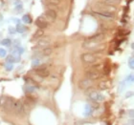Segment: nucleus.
Wrapping results in <instances>:
<instances>
[{
  "mask_svg": "<svg viewBox=\"0 0 134 125\" xmlns=\"http://www.w3.org/2000/svg\"><path fill=\"white\" fill-rule=\"evenodd\" d=\"M96 14H98L100 16L104 17V18H113V14L111 13H109L108 11H95Z\"/></svg>",
  "mask_w": 134,
  "mask_h": 125,
  "instance_id": "f8f14e48",
  "label": "nucleus"
},
{
  "mask_svg": "<svg viewBox=\"0 0 134 125\" xmlns=\"http://www.w3.org/2000/svg\"><path fill=\"white\" fill-rule=\"evenodd\" d=\"M132 96H134V92H126L125 97H126V98H129V97H131Z\"/></svg>",
  "mask_w": 134,
  "mask_h": 125,
  "instance_id": "b1692460",
  "label": "nucleus"
},
{
  "mask_svg": "<svg viewBox=\"0 0 134 125\" xmlns=\"http://www.w3.org/2000/svg\"><path fill=\"white\" fill-rule=\"evenodd\" d=\"M129 67L131 70H134V57H130L129 59Z\"/></svg>",
  "mask_w": 134,
  "mask_h": 125,
  "instance_id": "412c9836",
  "label": "nucleus"
},
{
  "mask_svg": "<svg viewBox=\"0 0 134 125\" xmlns=\"http://www.w3.org/2000/svg\"><path fill=\"white\" fill-rule=\"evenodd\" d=\"M105 5H108V6H113L115 5V4H117V3H119V1L118 0H105Z\"/></svg>",
  "mask_w": 134,
  "mask_h": 125,
  "instance_id": "aec40b11",
  "label": "nucleus"
},
{
  "mask_svg": "<svg viewBox=\"0 0 134 125\" xmlns=\"http://www.w3.org/2000/svg\"><path fill=\"white\" fill-rule=\"evenodd\" d=\"M36 75H39L40 78H47V76H49V75H50V72H49V70L46 69V67L45 66H40L38 67L37 69H36Z\"/></svg>",
  "mask_w": 134,
  "mask_h": 125,
  "instance_id": "6e6552de",
  "label": "nucleus"
},
{
  "mask_svg": "<svg viewBox=\"0 0 134 125\" xmlns=\"http://www.w3.org/2000/svg\"><path fill=\"white\" fill-rule=\"evenodd\" d=\"M99 88L100 90H105L108 88V82H106V81H102L100 84H99Z\"/></svg>",
  "mask_w": 134,
  "mask_h": 125,
  "instance_id": "2eb2a0df",
  "label": "nucleus"
},
{
  "mask_svg": "<svg viewBox=\"0 0 134 125\" xmlns=\"http://www.w3.org/2000/svg\"><path fill=\"white\" fill-rule=\"evenodd\" d=\"M81 58L84 63L91 64V63H94V62L96 61L97 57L91 53H82V55H81Z\"/></svg>",
  "mask_w": 134,
  "mask_h": 125,
  "instance_id": "7ed1b4c3",
  "label": "nucleus"
},
{
  "mask_svg": "<svg viewBox=\"0 0 134 125\" xmlns=\"http://www.w3.org/2000/svg\"><path fill=\"white\" fill-rule=\"evenodd\" d=\"M93 86V80L89 79V78H83V79H81L80 82H79V87H80V89L81 90H86V89H89L90 87Z\"/></svg>",
  "mask_w": 134,
  "mask_h": 125,
  "instance_id": "423d86ee",
  "label": "nucleus"
},
{
  "mask_svg": "<svg viewBox=\"0 0 134 125\" xmlns=\"http://www.w3.org/2000/svg\"><path fill=\"white\" fill-rule=\"evenodd\" d=\"M13 103L14 100L11 97H2L0 98V107H2L6 112L13 111Z\"/></svg>",
  "mask_w": 134,
  "mask_h": 125,
  "instance_id": "f257e3e1",
  "label": "nucleus"
},
{
  "mask_svg": "<svg viewBox=\"0 0 134 125\" xmlns=\"http://www.w3.org/2000/svg\"><path fill=\"white\" fill-rule=\"evenodd\" d=\"M36 25L37 26L39 29L43 30V29H46L48 27V21L45 19L43 16H40V17H38V18L36 19Z\"/></svg>",
  "mask_w": 134,
  "mask_h": 125,
  "instance_id": "9d476101",
  "label": "nucleus"
},
{
  "mask_svg": "<svg viewBox=\"0 0 134 125\" xmlns=\"http://www.w3.org/2000/svg\"><path fill=\"white\" fill-rule=\"evenodd\" d=\"M51 43V37L50 36H42L41 38L39 39L36 45V48H46L48 45Z\"/></svg>",
  "mask_w": 134,
  "mask_h": 125,
  "instance_id": "39448f33",
  "label": "nucleus"
},
{
  "mask_svg": "<svg viewBox=\"0 0 134 125\" xmlns=\"http://www.w3.org/2000/svg\"><path fill=\"white\" fill-rule=\"evenodd\" d=\"M89 98L93 101H96V102H99V101H103L104 99L103 96L100 93L97 92V91H92L91 93H89Z\"/></svg>",
  "mask_w": 134,
  "mask_h": 125,
  "instance_id": "0eeeda50",
  "label": "nucleus"
},
{
  "mask_svg": "<svg viewBox=\"0 0 134 125\" xmlns=\"http://www.w3.org/2000/svg\"><path fill=\"white\" fill-rule=\"evenodd\" d=\"M6 60H7L8 63H11V64L14 62V57H13V56H8V57L6 58Z\"/></svg>",
  "mask_w": 134,
  "mask_h": 125,
  "instance_id": "5701e85b",
  "label": "nucleus"
},
{
  "mask_svg": "<svg viewBox=\"0 0 134 125\" xmlns=\"http://www.w3.org/2000/svg\"><path fill=\"white\" fill-rule=\"evenodd\" d=\"M22 20H23V22H25V23H27V24H29V23L32 22V17L30 16L29 14H25V15H23Z\"/></svg>",
  "mask_w": 134,
  "mask_h": 125,
  "instance_id": "f3484780",
  "label": "nucleus"
},
{
  "mask_svg": "<svg viewBox=\"0 0 134 125\" xmlns=\"http://www.w3.org/2000/svg\"><path fill=\"white\" fill-rule=\"evenodd\" d=\"M52 53H53V49L51 47H46L44 49H42L41 51V55L44 56H49Z\"/></svg>",
  "mask_w": 134,
  "mask_h": 125,
  "instance_id": "ddd939ff",
  "label": "nucleus"
},
{
  "mask_svg": "<svg viewBox=\"0 0 134 125\" xmlns=\"http://www.w3.org/2000/svg\"><path fill=\"white\" fill-rule=\"evenodd\" d=\"M43 34H44V32H43V30H41V29H38L37 31L35 33V34H34V39H38V38H41L42 36H43Z\"/></svg>",
  "mask_w": 134,
  "mask_h": 125,
  "instance_id": "4468645a",
  "label": "nucleus"
},
{
  "mask_svg": "<svg viewBox=\"0 0 134 125\" xmlns=\"http://www.w3.org/2000/svg\"><path fill=\"white\" fill-rule=\"evenodd\" d=\"M131 48H132V49H133V50H134V42H133V43H132V44H131Z\"/></svg>",
  "mask_w": 134,
  "mask_h": 125,
  "instance_id": "cd10ccee",
  "label": "nucleus"
},
{
  "mask_svg": "<svg viewBox=\"0 0 134 125\" xmlns=\"http://www.w3.org/2000/svg\"><path fill=\"white\" fill-rule=\"evenodd\" d=\"M27 31V28H26L25 26H23V25H20V24H18L16 27V32H18V33H24V32Z\"/></svg>",
  "mask_w": 134,
  "mask_h": 125,
  "instance_id": "dca6fc26",
  "label": "nucleus"
},
{
  "mask_svg": "<svg viewBox=\"0 0 134 125\" xmlns=\"http://www.w3.org/2000/svg\"><path fill=\"white\" fill-rule=\"evenodd\" d=\"M1 44H2L3 46H7V47H9V46H11V44H12L11 39H9V38L3 39L2 41H1Z\"/></svg>",
  "mask_w": 134,
  "mask_h": 125,
  "instance_id": "a211bd4d",
  "label": "nucleus"
},
{
  "mask_svg": "<svg viewBox=\"0 0 134 125\" xmlns=\"http://www.w3.org/2000/svg\"><path fill=\"white\" fill-rule=\"evenodd\" d=\"M42 16L44 17L47 21H55V19L57 18V11L54 9L49 8Z\"/></svg>",
  "mask_w": 134,
  "mask_h": 125,
  "instance_id": "20e7f679",
  "label": "nucleus"
},
{
  "mask_svg": "<svg viewBox=\"0 0 134 125\" xmlns=\"http://www.w3.org/2000/svg\"><path fill=\"white\" fill-rule=\"evenodd\" d=\"M6 70H8V71H11L12 69H13V65H12L11 63H7V65L5 66Z\"/></svg>",
  "mask_w": 134,
  "mask_h": 125,
  "instance_id": "393cba45",
  "label": "nucleus"
},
{
  "mask_svg": "<svg viewBox=\"0 0 134 125\" xmlns=\"http://www.w3.org/2000/svg\"><path fill=\"white\" fill-rule=\"evenodd\" d=\"M86 76L87 78H89L91 80H96V79L100 78V74L98 70H90L86 73Z\"/></svg>",
  "mask_w": 134,
  "mask_h": 125,
  "instance_id": "1a4fd4ad",
  "label": "nucleus"
},
{
  "mask_svg": "<svg viewBox=\"0 0 134 125\" xmlns=\"http://www.w3.org/2000/svg\"><path fill=\"white\" fill-rule=\"evenodd\" d=\"M6 55H7V52H6L5 49L0 48V56H1V57H5Z\"/></svg>",
  "mask_w": 134,
  "mask_h": 125,
  "instance_id": "4be33fe9",
  "label": "nucleus"
},
{
  "mask_svg": "<svg viewBox=\"0 0 134 125\" xmlns=\"http://www.w3.org/2000/svg\"><path fill=\"white\" fill-rule=\"evenodd\" d=\"M46 2L48 4H50V5H53V6H58L60 3V0H46Z\"/></svg>",
  "mask_w": 134,
  "mask_h": 125,
  "instance_id": "6ab92c4d",
  "label": "nucleus"
},
{
  "mask_svg": "<svg viewBox=\"0 0 134 125\" xmlns=\"http://www.w3.org/2000/svg\"><path fill=\"white\" fill-rule=\"evenodd\" d=\"M129 115L130 117H134V110H129Z\"/></svg>",
  "mask_w": 134,
  "mask_h": 125,
  "instance_id": "bb28decb",
  "label": "nucleus"
},
{
  "mask_svg": "<svg viewBox=\"0 0 134 125\" xmlns=\"http://www.w3.org/2000/svg\"><path fill=\"white\" fill-rule=\"evenodd\" d=\"M13 111L16 115L22 116V115H24L26 113L25 105L20 100H15V101L14 100V103H13Z\"/></svg>",
  "mask_w": 134,
  "mask_h": 125,
  "instance_id": "f03ea898",
  "label": "nucleus"
},
{
  "mask_svg": "<svg viewBox=\"0 0 134 125\" xmlns=\"http://www.w3.org/2000/svg\"><path fill=\"white\" fill-rule=\"evenodd\" d=\"M103 33H97L95 35L91 36L88 38V41L90 42H95V43H100V40H103Z\"/></svg>",
  "mask_w": 134,
  "mask_h": 125,
  "instance_id": "9b49d317",
  "label": "nucleus"
},
{
  "mask_svg": "<svg viewBox=\"0 0 134 125\" xmlns=\"http://www.w3.org/2000/svg\"><path fill=\"white\" fill-rule=\"evenodd\" d=\"M127 80H129L130 82H133L134 81V75H130L127 76Z\"/></svg>",
  "mask_w": 134,
  "mask_h": 125,
  "instance_id": "a878e982",
  "label": "nucleus"
}]
</instances>
